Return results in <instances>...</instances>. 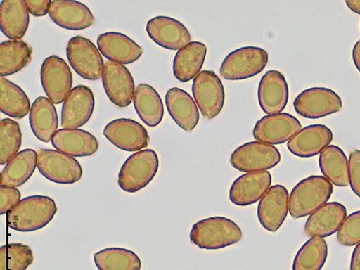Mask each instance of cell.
<instances>
[{
  "label": "cell",
  "instance_id": "1",
  "mask_svg": "<svg viewBox=\"0 0 360 270\" xmlns=\"http://www.w3.org/2000/svg\"><path fill=\"white\" fill-rule=\"evenodd\" d=\"M57 212L55 201L42 195L21 200L8 214V226L20 232H32L46 226Z\"/></svg>",
  "mask_w": 360,
  "mask_h": 270
},
{
  "label": "cell",
  "instance_id": "2",
  "mask_svg": "<svg viewBox=\"0 0 360 270\" xmlns=\"http://www.w3.org/2000/svg\"><path fill=\"white\" fill-rule=\"evenodd\" d=\"M191 243L202 250H221L235 245L243 238V231L233 221L217 217L201 220L193 226Z\"/></svg>",
  "mask_w": 360,
  "mask_h": 270
},
{
  "label": "cell",
  "instance_id": "3",
  "mask_svg": "<svg viewBox=\"0 0 360 270\" xmlns=\"http://www.w3.org/2000/svg\"><path fill=\"white\" fill-rule=\"evenodd\" d=\"M333 186L323 176H311L292 189L289 212L295 219L304 218L317 211L331 198Z\"/></svg>",
  "mask_w": 360,
  "mask_h": 270
},
{
  "label": "cell",
  "instance_id": "4",
  "mask_svg": "<svg viewBox=\"0 0 360 270\" xmlns=\"http://www.w3.org/2000/svg\"><path fill=\"white\" fill-rule=\"evenodd\" d=\"M159 166V158L152 149L142 150L132 155L120 170L119 187L130 193L141 191L153 181Z\"/></svg>",
  "mask_w": 360,
  "mask_h": 270
},
{
  "label": "cell",
  "instance_id": "5",
  "mask_svg": "<svg viewBox=\"0 0 360 270\" xmlns=\"http://www.w3.org/2000/svg\"><path fill=\"white\" fill-rule=\"evenodd\" d=\"M268 63L267 52L258 47L236 49L224 60L220 73L227 80H243L262 72Z\"/></svg>",
  "mask_w": 360,
  "mask_h": 270
},
{
  "label": "cell",
  "instance_id": "6",
  "mask_svg": "<svg viewBox=\"0 0 360 270\" xmlns=\"http://www.w3.org/2000/svg\"><path fill=\"white\" fill-rule=\"evenodd\" d=\"M281 155L273 145L252 141L237 148L231 157V164L240 172H255L270 169L278 165Z\"/></svg>",
  "mask_w": 360,
  "mask_h": 270
},
{
  "label": "cell",
  "instance_id": "7",
  "mask_svg": "<svg viewBox=\"0 0 360 270\" xmlns=\"http://www.w3.org/2000/svg\"><path fill=\"white\" fill-rule=\"evenodd\" d=\"M37 167L49 181L61 185L78 182L83 172L77 160L53 149L39 150Z\"/></svg>",
  "mask_w": 360,
  "mask_h": 270
},
{
  "label": "cell",
  "instance_id": "8",
  "mask_svg": "<svg viewBox=\"0 0 360 270\" xmlns=\"http://www.w3.org/2000/svg\"><path fill=\"white\" fill-rule=\"evenodd\" d=\"M194 99L205 119L217 117L222 110L225 101L224 87L214 71L203 70L194 79Z\"/></svg>",
  "mask_w": 360,
  "mask_h": 270
},
{
  "label": "cell",
  "instance_id": "9",
  "mask_svg": "<svg viewBox=\"0 0 360 270\" xmlns=\"http://www.w3.org/2000/svg\"><path fill=\"white\" fill-rule=\"evenodd\" d=\"M67 56L73 70L82 78L96 81L103 77V59L91 41L82 37L71 39Z\"/></svg>",
  "mask_w": 360,
  "mask_h": 270
},
{
  "label": "cell",
  "instance_id": "10",
  "mask_svg": "<svg viewBox=\"0 0 360 270\" xmlns=\"http://www.w3.org/2000/svg\"><path fill=\"white\" fill-rule=\"evenodd\" d=\"M41 80L45 94L56 105L63 103L72 91L71 70L65 60L57 56L53 55L44 60Z\"/></svg>",
  "mask_w": 360,
  "mask_h": 270
},
{
  "label": "cell",
  "instance_id": "11",
  "mask_svg": "<svg viewBox=\"0 0 360 270\" xmlns=\"http://www.w3.org/2000/svg\"><path fill=\"white\" fill-rule=\"evenodd\" d=\"M295 112L304 117L318 119L338 112L342 101L333 90L314 87L304 90L293 103Z\"/></svg>",
  "mask_w": 360,
  "mask_h": 270
},
{
  "label": "cell",
  "instance_id": "12",
  "mask_svg": "<svg viewBox=\"0 0 360 270\" xmlns=\"http://www.w3.org/2000/svg\"><path fill=\"white\" fill-rule=\"evenodd\" d=\"M302 129L298 120L285 112L268 115L256 124L253 135L259 142L278 145L290 140Z\"/></svg>",
  "mask_w": 360,
  "mask_h": 270
},
{
  "label": "cell",
  "instance_id": "13",
  "mask_svg": "<svg viewBox=\"0 0 360 270\" xmlns=\"http://www.w3.org/2000/svg\"><path fill=\"white\" fill-rule=\"evenodd\" d=\"M102 78L106 95L113 104L119 108H126L131 103L135 84L131 72L125 66L107 62Z\"/></svg>",
  "mask_w": 360,
  "mask_h": 270
},
{
  "label": "cell",
  "instance_id": "14",
  "mask_svg": "<svg viewBox=\"0 0 360 270\" xmlns=\"http://www.w3.org/2000/svg\"><path fill=\"white\" fill-rule=\"evenodd\" d=\"M95 105L92 89L84 85L77 86L64 102L62 127L66 129H77L83 127L91 118Z\"/></svg>",
  "mask_w": 360,
  "mask_h": 270
},
{
  "label": "cell",
  "instance_id": "15",
  "mask_svg": "<svg viewBox=\"0 0 360 270\" xmlns=\"http://www.w3.org/2000/svg\"><path fill=\"white\" fill-rule=\"evenodd\" d=\"M103 134L114 146L131 153L146 148L150 141L146 129L127 118L114 120L105 127Z\"/></svg>",
  "mask_w": 360,
  "mask_h": 270
},
{
  "label": "cell",
  "instance_id": "16",
  "mask_svg": "<svg viewBox=\"0 0 360 270\" xmlns=\"http://www.w3.org/2000/svg\"><path fill=\"white\" fill-rule=\"evenodd\" d=\"M289 193L283 186L270 188L260 200L257 217L261 225L270 232H276L285 221L289 210Z\"/></svg>",
  "mask_w": 360,
  "mask_h": 270
},
{
  "label": "cell",
  "instance_id": "17",
  "mask_svg": "<svg viewBox=\"0 0 360 270\" xmlns=\"http://www.w3.org/2000/svg\"><path fill=\"white\" fill-rule=\"evenodd\" d=\"M146 32L154 42L169 50H179L191 41L188 28L179 21L166 16H158L146 25Z\"/></svg>",
  "mask_w": 360,
  "mask_h": 270
},
{
  "label": "cell",
  "instance_id": "18",
  "mask_svg": "<svg viewBox=\"0 0 360 270\" xmlns=\"http://www.w3.org/2000/svg\"><path fill=\"white\" fill-rule=\"evenodd\" d=\"M272 183L267 171L249 172L238 177L229 191V199L238 206L254 204L263 198Z\"/></svg>",
  "mask_w": 360,
  "mask_h": 270
},
{
  "label": "cell",
  "instance_id": "19",
  "mask_svg": "<svg viewBox=\"0 0 360 270\" xmlns=\"http://www.w3.org/2000/svg\"><path fill=\"white\" fill-rule=\"evenodd\" d=\"M288 98V86L283 75L276 70L268 71L258 88V100L262 110L268 115L281 113L286 108Z\"/></svg>",
  "mask_w": 360,
  "mask_h": 270
},
{
  "label": "cell",
  "instance_id": "20",
  "mask_svg": "<svg viewBox=\"0 0 360 270\" xmlns=\"http://www.w3.org/2000/svg\"><path fill=\"white\" fill-rule=\"evenodd\" d=\"M333 139L331 130L324 125H312L300 131L288 143L289 151L295 156L309 158L321 153Z\"/></svg>",
  "mask_w": 360,
  "mask_h": 270
},
{
  "label": "cell",
  "instance_id": "21",
  "mask_svg": "<svg viewBox=\"0 0 360 270\" xmlns=\"http://www.w3.org/2000/svg\"><path fill=\"white\" fill-rule=\"evenodd\" d=\"M51 19L58 26L80 31L95 23L91 11L84 4L70 0H54L49 10Z\"/></svg>",
  "mask_w": 360,
  "mask_h": 270
},
{
  "label": "cell",
  "instance_id": "22",
  "mask_svg": "<svg viewBox=\"0 0 360 270\" xmlns=\"http://www.w3.org/2000/svg\"><path fill=\"white\" fill-rule=\"evenodd\" d=\"M347 217V209L338 202H328L313 213L307 220L304 232L309 237L324 238L340 230Z\"/></svg>",
  "mask_w": 360,
  "mask_h": 270
},
{
  "label": "cell",
  "instance_id": "23",
  "mask_svg": "<svg viewBox=\"0 0 360 270\" xmlns=\"http://www.w3.org/2000/svg\"><path fill=\"white\" fill-rule=\"evenodd\" d=\"M51 143L57 151L72 158L92 156L99 147L93 134L81 129H60L53 136Z\"/></svg>",
  "mask_w": 360,
  "mask_h": 270
},
{
  "label": "cell",
  "instance_id": "24",
  "mask_svg": "<svg viewBox=\"0 0 360 270\" xmlns=\"http://www.w3.org/2000/svg\"><path fill=\"white\" fill-rule=\"evenodd\" d=\"M98 46L103 55L110 62L121 65H129L137 61L143 53V49L127 36L109 32L99 36Z\"/></svg>",
  "mask_w": 360,
  "mask_h": 270
},
{
  "label": "cell",
  "instance_id": "25",
  "mask_svg": "<svg viewBox=\"0 0 360 270\" xmlns=\"http://www.w3.org/2000/svg\"><path fill=\"white\" fill-rule=\"evenodd\" d=\"M165 101L174 122L188 133L193 131L199 122L200 115L193 98L185 90L173 87L168 90Z\"/></svg>",
  "mask_w": 360,
  "mask_h": 270
},
{
  "label": "cell",
  "instance_id": "26",
  "mask_svg": "<svg viewBox=\"0 0 360 270\" xmlns=\"http://www.w3.org/2000/svg\"><path fill=\"white\" fill-rule=\"evenodd\" d=\"M24 0H4L0 6V27L4 34L16 41L27 32L30 17Z\"/></svg>",
  "mask_w": 360,
  "mask_h": 270
},
{
  "label": "cell",
  "instance_id": "27",
  "mask_svg": "<svg viewBox=\"0 0 360 270\" xmlns=\"http://www.w3.org/2000/svg\"><path fill=\"white\" fill-rule=\"evenodd\" d=\"M207 53L206 46L200 42H191L175 55L173 72L175 78L187 82L195 77L201 70Z\"/></svg>",
  "mask_w": 360,
  "mask_h": 270
},
{
  "label": "cell",
  "instance_id": "28",
  "mask_svg": "<svg viewBox=\"0 0 360 270\" xmlns=\"http://www.w3.org/2000/svg\"><path fill=\"white\" fill-rule=\"evenodd\" d=\"M29 122L36 137L49 143L58 126V115L53 103L46 98H38L30 111Z\"/></svg>",
  "mask_w": 360,
  "mask_h": 270
},
{
  "label": "cell",
  "instance_id": "29",
  "mask_svg": "<svg viewBox=\"0 0 360 270\" xmlns=\"http://www.w3.org/2000/svg\"><path fill=\"white\" fill-rule=\"evenodd\" d=\"M134 104L138 115L146 126L155 128L161 124L164 105L160 96L152 86L139 84L135 90Z\"/></svg>",
  "mask_w": 360,
  "mask_h": 270
},
{
  "label": "cell",
  "instance_id": "30",
  "mask_svg": "<svg viewBox=\"0 0 360 270\" xmlns=\"http://www.w3.org/2000/svg\"><path fill=\"white\" fill-rule=\"evenodd\" d=\"M38 154L27 148L18 153L6 166L1 173V185L18 188L25 184L36 170Z\"/></svg>",
  "mask_w": 360,
  "mask_h": 270
},
{
  "label": "cell",
  "instance_id": "31",
  "mask_svg": "<svg viewBox=\"0 0 360 270\" xmlns=\"http://www.w3.org/2000/svg\"><path fill=\"white\" fill-rule=\"evenodd\" d=\"M319 167L330 183L338 187L349 184V162L342 150L335 145L325 148L319 157Z\"/></svg>",
  "mask_w": 360,
  "mask_h": 270
},
{
  "label": "cell",
  "instance_id": "32",
  "mask_svg": "<svg viewBox=\"0 0 360 270\" xmlns=\"http://www.w3.org/2000/svg\"><path fill=\"white\" fill-rule=\"evenodd\" d=\"M33 49L20 41H7L0 44V75H14L32 61Z\"/></svg>",
  "mask_w": 360,
  "mask_h": 270
},
{
  "label": "cell",
  "instance_id": "33",
  "mask_svg": "<svg viewBox=\"0 0 360 270\" xmlns=\"http://www.w3.org/2000/svg\"><path fill=\"white\" fill-rule=\"evenodd\" d=\"M31 103L23 90L4 77L0 79V110L12 117L21 119L29 112Z\"/></svg>",
  "mask_w": 360,
  "mask_h": 270
},
{
  "label": "cell",
  "instance_id": "34",
  "mask_svg": "<svg viewBox=\"0 0 360 270\" xmlns=\"http://www.w3.org/2000/svg\"><path fill=\"white\" fill-rule=\"evenodd\" d=\"M99 270H141V262L132 251L123 248H108L94 255Z\"/></svg>",
  "mask_w": 360,
  "mask_h": 270
},
{
  "label": "cell",
  "instance_id": "35",
  "mask_svg": "<svg viewBox=\"0 0 360 270\" xmlns=\"http://www.w3.org/2000/svg\"><path fill=\"white\" fill-rule=\"evenodd\" d=\"M328 256V247L323 238L314 237L297 252L292 270H321Z\"/></svg>",
  "mask_w": 360,
  "mask_h": 270
},
{
  "label": "cell",
  "instance_id": "36",
  "mask_svg": "<svg viewBox=\"0 0 360 270\" xmlns=\"http://www.w3.org/2000/svg\"><path fill=\"white\" fill-rule=\"evenodd\" d=\"M22 133L20 125L13 120L5 118L0 122V164H8L21 146Z\"/></svg>",
  "mask_w": 360,
  "mask_h": 270
},
{
  "label": "cell",
  "instance_id": "37",
  "mask_svg": "<svg viewBox=\"0 0 360 270\" xmlns=\"http://www.w3.org/2000/svg\"><path fill=\"white\" fill-rule=\"evenodd\" d=\"M34 262L31 248L13 243L0 248V270H26Z\"/></svg>",
  "mask_w": 360,
  "mask_h": 270
},
{
  "label": "cell",
  "instance_id": "38",
  "mask_svg": "<svg viewBox=\"0 0 360 270\" xmlns=\"http://www.w3.org/2000/svg\"><path fill=\"white\" fill-rule=\"evenodd\" d=\"M340 245L352 247L360 243V211L345 219L338 233Z\"/></svg>",
  "mask_w": 360,
  "mask_h": 270
},
{
  "label": "cell",
  "instance_id": "39",
  "mask_svg": "<svg viewBox=\"0 0 360 270\" xmlns=\"http://www.w3.org/2000/svg\"><path fill=\"white\" fill-rule=\"evenodd\" d=\"M21 194L15 188L0 186V215L9 212L20 201Z\"/></svg>",
  "mask_w": 360,
  "mask_h": 270
},
{
  "label": "cell",
  "instance_id": "40",
  "mask_svg": "<svg viewBox=\"0 0 360 270\" xmlns=\"http://www.w3.org/2000/svg\"><path fill=\"white\" fill-rule=\"evenodd\" d=\"M349 184L353 192L360 198V151L353 150L349 159Z\"/></svg>",
  "mask_w": 360,
  "mask_h": 270
},
{
  "label": "cell",
  "instance_id": "41",
  "mask_svg": "<svg viewBox=\"0 0 360 270\" xmlns=\"http://www.w3.org/2000/svg\"><path fill=\"white\" fill-rule=\"evenodd\" d=\"M27 11L36 17H41L49 13L51 5L50 0H26Z\"/></svg>",
  "mask_w": 360,
  "mask_h": 270
},
{
  "label": "cell",
  "instance_id": "42",
  "mask_svg": "<svg viewBox=\"0 0 360 270\" xmlns=\"http://www.w3.org/2000/svg\"><path fill=\"white\" fill-rule=\"evenodd\" d=\"M350 270H360V243L354 250L351 259Z\"/></svg>",
  "mask_w": 360,
  "mask_h": 270
},
{
  "label": "cell",
  "instance_id": "43",
  "mask_svg": "<svg viewBox=\"0 0 360 270\" xmlns=\"http://www.w3.org/2000/svg\"><path fill=\"white\" fill-rule=\"evenodd\" d=\"M352 57L354 65L360 72V41H357L353 48Z\"/></svg>",
  "mask_w": 360,
  "mask_h": 270
},
{
  "label": "cell",
  "instance_id": "44",
  "mask_svg": "<svg viewBox=\"0 0 360 270\" xmlns=\"http://www.w3.org/2000/svg\"><path fill=\"white\" fill-rule=\"evenodd\" d=\"M346 4L352 12L360 15V0H349Z\"/></svg>",
  "mask_w": 360,
  "mask_h": 270
}]
</instances>
